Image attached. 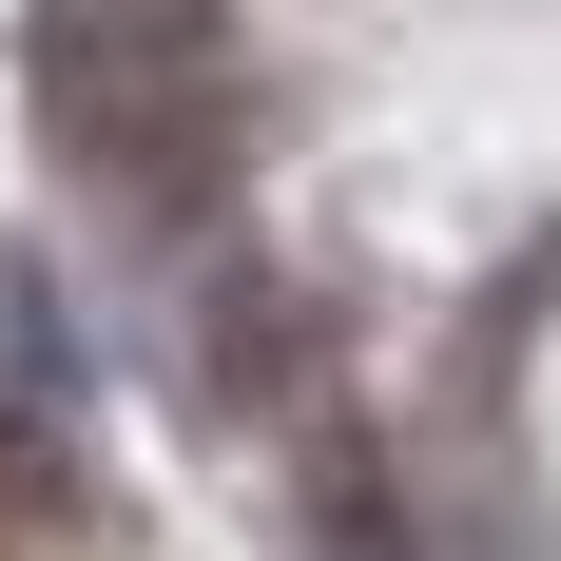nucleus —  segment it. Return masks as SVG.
I'll return each instance as SVG.
<instances>
[{"label": "nucleus", "instance_id": "1", "mask_svg": "<svg viewBox=\"0 0 561 561\" xmlns=\"http://www.w3.org/2000/svg\"><path fill=\"white\" fill-rule=\"evenodd\" d=\"M0 561H116V504L39 446V426H0Z\"/></svg>", "mask_w": 561, "mask_h": 561}]
</instances>
